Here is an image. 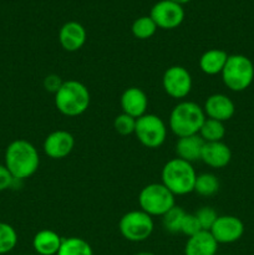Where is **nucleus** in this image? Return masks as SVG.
I'll return each instance as SVG.
<instances>
[{
  "mask_svg": "<svg viewBox=\"0 0 254 255\" xmlns=\"http://www.w3.org/2000/svg\"><path fill=\"white\" fill-rule=\"evenodd\" d=\"M194 216H196L202 231H211L214 222L218 218V213H217L216 209L208 206L201 207V208L194 213Z\"/></svg>",
  "mask_w": 254,
  "mask_h": 255,
  "instance_id": "27",
  "label": "nucleus"
},
{
  "mask_svg": "<svg viewBox=\"0 0 254 255\" xmlns=\"http://www.w3.org/2000/svg\"><path fill=\"white\" fill-rule=\"evenodd\" d=\"M218 243L209 231H201L189 237L184 247V255H217Z\"/></svg>",
  "mask_w": 254,
  "mask_h": 255,
  "instance_id": "17",
  "label": "nucleus"
},
{
  "mask_svg": "<svg viewBox=\"0 0 254 255\" xmlns=\"http://www.w3.org/2000/svg\"><path fill=\"white\" fill-rule=\"evenodd\" d=\"M221 75L223 84L231 91L242 92L253 82L254 65L252 60L244 55H229Z\"/></svg>",
  "mask_w": 254,
  "mask_h": 255,
  "instance_id": "5",
  "label": "nucleus"
},
{
  "mask_svg": "<svg viewBox=\"0 0 254 255\" xmlns=\"http://www.w3.org/2000/svg\"><path fill=\"white\" fill-rule=\"evenodd\" d=\"M61 243V237L51 229H42L32 238V248L37 255H56Z\"/></svg>",
  "mask_w": 254,
  "mask_h": 255,
  "instance_id": "19",
  "label": "nucleus"
},
{
  "mask_svg": "<svg viewBox=\"0 0 254 255\" xmlns=\"http://www.w3.org/2000/svg\"><path fill=\"white\" fill-rule=\"evenodd\" d=\"M91 101L90 91L77 80L64 81L55 94V106L57 111L67 117H77L87 111Z\"/></svg>",
  "mask_w": 254,
  "mask_h": 255,
  "instance_id": "2",
  "label": "nucleus"
},
{
  "mask_svg": "<svg viewBox=\"0 0 254 255\" xmlns=\"http://www.w3.org/2000/svg\"><path fill=\"white\" fill-rule=\"evenodd\" d=\"M162 86L169 97L182 100L191 94L193 80L186 67L173 65L164 71L162 77Z\"/></svg>",
  "mask_w": 254,
  "mask_h": 255,
  "instance_id": "9",
  "label": "nucleus"
},
{
  "mask_svg": "<svg viewBox=\"0 0 254 255\" xmlns=\"http://www.w3.org/2000/svg\"><path fill=\"white\" fill-rule=\"evenodd\" d=\"M232 159V151L223 141L206 142L201 161L212 168H224Z\"/></svg>",
  "mask_w": 254,
  "mask_h": 255,
  "instance_id": "16",
  "label": "nucleus"
},
{
  "mask_svg": "<svg viewBox=\"0 0 254 255\" xmlns=\"http://www.w3.org/2000/svg\"><path fill=\"white\" fill-rule=\"evenodd\" d=\"M198 134L204 142L223 141L224 136H226V127H224L223 122L206 117Z\"/></svg>",
  "mask_w": 254,
  "mask_h": 255,
  "instance_id": "22",
  "label": "nucleus"
},
{
  "mask_svg": "<svg viewBox=\"0 0 254 255\" xmlns=\"http://www.w3.org/2000/svg\"><path fill=\"white\" fill-rule=\"evenodd\" d=\"M4 164L16 181H24L34 176L39 169V152L31 142L22 138L15 139L6 147Z\"/></svg>",
  "mask_w": 254,
  "mask_h": 255,
  "instance_id": "1",
  "label": "nucleus"
},
{
  "mask_svg": "<svg viewBox=\"0 0 254 255\" xmlns=\"http://www.w3.org/2000/svg\"><path fill=\"white\" fill-rule=\"evenodd\" d=\"M184 216H186V211L182 207L174 206L162 217L163 228L169 233H179Z\"/></svg>",
  "mask_w": 254,
  "mask_h": 255,
  "instance_id": "25",
  "label": "nucleus"
},
{
  "mask_svg": "<svg viewBox=\"0 0 254 255\" xmlns=\"http://www.w3.org/2000/svg\"><path fill=\"white\" fill-rule=\"evenodd\" d=\"M62 84H64V81L61 80V77H60L59 75H55V74L47 75V76L44 79V82H42L44 89L54 95L59 91V89L61 87Z\"/></svg>",
  "mask_w": 254,
  "mask_h": 255,
  "instance_id": "31",
  "label": "nucleus"
},
{
  "mask_svg": "<svg viewBox=\"0 0 254 255\" xmlns=\"http://www.w3.org/2000/svg\"><path fill=\"white\" fill-rule=\"evenodd\" d=\"M75 147V137L71 132L56 129L46 136L42 143L45 154L51 159H62L69 156Z\"/></svg>",
  "mask_w": 254,
  "mask_h": 255,
  "instance_id": "12",
  "label": "nucleus"
},
{
  "mask_svg": "<svg viewBox=\"0 0 254 255\" xmlns=\"http://www.w3.org/2000/svg\"><path fill=\"white\" fill-rule=\"evenodd\" d=\"M201 231H202V228H201V226H199V223H198V221H197L194 213H186V216H184V218H183V222H182L181 231H179V233L184 234V236H187L189 238V237L194 236V234H197L198 232H201Z\"/></svg>",
  "mask_w": 254,
  "mask_h": 255,
  "instance_id": "29",
  "label": "nucleus"
},
{
  "mask_svg": "<svg viewBox=\"0 0 254 255\" xmlns=\"http://www.w3.org/2000/svg\"><path fill=\"white\" fill-rule=\"evenodd\" d=\"M217 255H218V254H217ZM221 255H227V254H221Z\"/></svg>",
  "mask_w": 254,
  "mask_h": 255,
  "instance_id": "35",
  "label": "nucleus"
},
{
  "mask_svg": "<svg viewBox=\"0 0 254 255\" xmlns=\"http://www.w3.org/2000/svg\"><path fill=\"white\" fill-rule=\"evenodd\" d=\"M171 1H174V2H177V4H179L183 6V4H187V2H189L191 0H171Z\"/></svg>",
  "mask_w": 254,
  "mask_h": 255,
  "instance_id": "32",
  "label": "nucleus"
},
{
  "mask_svg": "<svg viewBox=\"0 0 254 255\" xmlns=\"http://www.w3.org/2000/svg\"><path fill=\"white\" fill-rule=\"evenodd\" d=\"M203 111L207 119L217 120V121H229L236 114V105L231 97L224 94H213L206 100Z\"/></svg>",
  "mask_w": 254,
  "mask_h": 255,
  "instance_id": "13",
  "label": "nucleus"
},
{
  "mask_svg": "<svg viewBox=\"0 0 254 255\" xmlns=\"http://www.w3.org/2000/svg\"><path fill=\"white\" fill-rule=\"evenodd\" d=\"M16 244L17 233L14 227L5 222H0V255L10 253Z\"/></svg>",
  "mask_w": 254,
  "mask_h": 255,
  "instance_id": "26",
  "label": "nucleus"
},
{
  "mask_svg": "<svg viewBox=\"0 0 254 255\" xmlns=\"http://www.w3.org/2000/svg\"><path fill=\"white\" fill-rule=\"evenodd\" d=\"M134 134L142 146L159 148L167 138V126L163 120L153 114H146L136 120Z\"/></svg>",
  "mask_w": 254,
  "mask_h": 255,
  "instance_id": "8",
  "label": "nucleus"
},
{
  "mask_svg": "<svg viewBox=\"0 0 254 255\" xmlns=\"http://www.w3.org/2000/svg\"><path fill=\"white\" fill-rule=\"evenodd\" d=\"M157 25L154 24V21L152 20V17L149 16H139L132 22L131 31L133 34L134 37L139 40H147L151 39L157 31Z\"/></svg>",
  "mask_w": 254,
  "mask_h": 255,
  "instance_id": "24",
  "label": "nucleus"
},
{
  "mask_svg": "<svg viewBox=\"0 0 254 255\" xmlns=\"http://www.w3.org/2000/svg\"><path fill=\"white\" fill-rule=\"evenodd\" d=\"M56 255H94L91 246L85 239L70 237L62 239L61 247Z\"/></svg>",
  "mask_w": 254,
  "mask_h": 255,
  "instance_id": "21",
  "label": "nucleus"
},
{
  "mask_svg": "<svg viewBox=\"0 0 254 255\" xmlns=\"http://www.w3.org/2000/svg\"><path fill=\"white\" fill-rule=\"evenodd\" d=\"M197 173L193 164L181 158H172L163 166L161 183L174 196H186L194 191Z\"/></svg>",
  "mask_w": 254,
  "mask_h": 255,
  "instance_id": "4",
  "label": "nucleus"
},
{
  "mask_svg": "<svg viewBox=\"0 0 254 255\" xmlns=\"http://www.w3.org/2000/svg\"><path fill=\"white\" fill-rule=\"evenodd\" d=\"M134 255H156V254L151 253V252H139V253H137Z\"/></svg>",
  "mask_w": 254,
  "mask_h": 255,
  "instance_id": "33",
  "label": "nucleus"
},
{
  "mask_svg": "<svg viewBox=\"0 0 254 255\" xmlns=\"http://www.w3.org/2000/svg\"><path fill=\"white\" fill-rule=\"evenodd\" d=\"M87 40V32L84 25L77 21H67L59 31V42L67 52L79 51Z\"/></svg>",
  "mask_w": 254,
  "mask_h": 255,
  "instance_id": "15",
  "label": "nucleus"
},
{
  "mask_svg": "<svg viewBox=\"0 0 254 255\" xmlns=\"http://www.w3.org/2000/svg\"><path fill=\"white\" fill-rule=\"evenodd\" d=\"M206 120L203 107L193 101H181L172 109L168 127L177 137L198 134Z\"/></svg>",
  "mask_w": 254,
  "mask_h": 255,
  "instance_id": "3",
  "label": "nucleus"
},
{
  "mask_svg": "<svg viewBox=\"0 0 254 255\" xmlns=\"http://www.w3.org/2000/svg\"><path fill=\"white\" fill-rule=\"evenodd\" d=\"M219 191V181L216 174L204 172V173L197 174L196 183H194V191L197 194L202 197H212Z\"/></svg>",
  "mask_w": 254,
  "mask_h": 255,
  "instance_id": "23",
  "label": "nucleus"
},
{
  "mask_svg": "<svg viewBox=\"0 0 254 255\" xmlns=\"http://www.w3.org/2000/svg\"><path fill=\"white\" fill-rule=\"evenodd\" d=\"M204 143L206 142L202 139L199 134L179 137L176 142V147H174L177 158H181L192 164L197 161H201Z\"/></svg>",
  "mask_w": 254,
  "mask_h": 255,
  "instance_id": "18",
  "label": "nucleus"
},
{
  "mask_svg": "<svg viewBox=\"0 0 254 255\" xmlns=\"http://www.w3.org/2000/svg\"><path fill=\"white\" fill-rule=\"evenodd\" d=\"M229 55L222 49H209L199 57V69L203 74L214 76L222 74Z\"/></svg>",
  "mask_w": 254,
  "mask_h": 255,
  "instance_id": "20",
  "label": "nucleus"
},
{
  "mask_svg": "<svg viewBox=\"0 0 254 255\" xmlns=\"http://www.w3.org/2000/svg\"><path fill=\"white\" fill-rule=\"evenodd\" d=\"M25 255H37V254H25Z\"/></svg>",
  "mask_w": 254,
  "mask_h": 255,
  "instance_id": "34",
  "label": "nucleus"
},
{
  "mask_svg": "<svg viewBox=\"0 0 254 255\" xmlns=\"http://www.w3.org/2000/svg\"><path fill=\"white\" fill-rule=\"evenodd\" d=\"M114 128L117 133L121 136H129V134L134 133V128H136V119L128 116L126 114H121L116 116L114 121Z\"/></svg>",
  "mask_w": 254,
  "mask_h": 255,
  "instance_id": "28",
  "label": "nucleus"
},
{
  "mask_svg": "<svg viewBox=\"0 0 254 255\" xmlns=\"http://www.w3.org/2000/svg\"><path fill=\"white\" fill-rule=\"evenodd\" d=\"M149 16L159 29L173 30L183 22L184 9L171 0H161L152 6Z\"/></svg>",
  "mask_w": 254,
  "mask_h": 255,
  "instance_id": "10",
  "label": "nucleus"
},
{
  "mask_svg": "<svg viewBox=\"0 0 254 255\" xmlns=\"http://www.w3.org/2000/svg\"><path fill=\"white\" fill-rule=\"evenodd\" d=\"M15 182H16V179L12 177V174L10 173L6 166L5 164H0V192L11 188Z\"/></svg>",
  "mask_w": 254,
  "mask_h": 255,
  "instance_id": "30",
  "label": "nucleus"
},
{
  "mask_svg": "<svg viewBox=\"0 0 254 255\" xmlns=\"http://www.w3.org/2000/svg\"><path fill=\"white\" fill-rule=\"evenodd\" d=\"M153 218L143 211H131L121 217L119 231L126 241L139 243L147 241L153 233Z\"/></svg>",
  "mask_w": 254,
  "mask_h": 255,
  "instance_id": "7",
  "label": "nucleus"
},
{
  "mask_svg": "<svg viewBox=\"0 0 254 255\" xmlns=\"http://www.w3.org/2000/svg\"><path fill=\"white\" fill-rule=\"evenodd\" d=\"M174 197L176 196L162 183L147 184L139 192V208L151 217H163L176 206Z\"/></svg>",
  "mask_w": 254,
  "mask_h": 255,
  "instance_id": "6",
  "label": "nucleus"
},
{
  "mask_svg": "<svg viewBox=\"0 0 254 255\" xmlns=\"http://www.w3.org/2000/svg\"><path fill=\"white\" fill-rule=\"evenodd\" d=\"M209 232L218 244L236 243L243 237L244 224L236 216H218Z\"/></svg>",
  "mask_w": 254,
  "mask_h": 255,
  "instance_id": "11",
  "label": "nucleus"
},
{
  "mask_svg": "<svg viewBox=\"0 0 254 255\" xmlns=\"http://www.w3.org/2000/svg\"><path fill=\"white\" fill-rule=\"evenodd\" d=\"M120 104H121L122 114L128 115V116L137 120L147 114L148 97L143 90L132 86L122 92Z\"/></svg>",
  "mask_w": 254,
  "mask_h": 255,
  "instance_id": "14",
  "label": "nucleus"
}]
</instances>
